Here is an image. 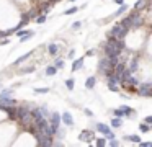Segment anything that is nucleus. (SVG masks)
Instances as JSON below:
<instances>
[{"mask_svg": "<svg viewBox=\"0 0 152 147\" xmlns=\"http://www.w3.org/2000/svg\"><path fill=\"white\" fill-rule=\"evenodd\" d=\"M126 33H128V28H126V26H123L121 23H118V25H115L111 29H110L108 38H113V39H124Z\"/></svg>", "mask_w": 152, "mask_h": 147, "instance_id": "nucleus-1", "label": "nucleus"}, {"mask_svg": "<svg viewBox=\"0 0 152 147\" xmlns=\"http://www.w3.org/2000/svg\"><path fill=\"white\" fill-rule=\"evenodd\" d=\"M98 70L102 72V74H105L106 77H110V75L113 74V67H111V64H110L108 56H106V57H103V59H100V62H98Z\"/></svg>", "mask_w": 152, "mask_h": 147, "instance_id": "nucleus-2", "label": "nucleus"}, {"mask_svg": "<svg viewBox=\"0 0 152 147\" xmlns=\"http://www.w3.org/2000/svg\"><path fill=\"white\" fill-rule=\"evenodd\" d=\"M151 88H152L151 82H145V83L139 85V88H137V93L141 95V97H151V95H152Z\"/></svg>", "mask_w": 152, "mask_h": 147, "instance_id": "nucleus-3", "label": "nucleus"}, {"mask_svg": "<svg viewBox=\"0 0 152 147\" xmlns=\"http://www.w3.org/2000/svg\"><path fill=\"white\" fill-rule=\"evenodd\" d=\"M48 121H49V124L53 126V129L54 131H57L59 129V124H61V116L57 113H51L49 114V118H48Z\"/></svg>", "mask_w": 152, "mask_h": 147, "instance_id": "nucleus-4", "label": "nucleus"}, {"mask_svg": "<svg viewBox=\"0 0 152 147\" xmlns=\"http://www.w3.org/2000/svg\"><path fill=\"white\" fill-rule=\"evenodd\" d=\"M79 139L82 140V142H90V140L93 139V132L92 131H82V132L79 134Z\"/></svg>", "mask_w": 152, "mask_h": 147, "instance_id": "nucleus-5", "label": "nucleus"}, {"mask_svg": "<svg viewBox=\"0 0 152 147\" xmlns=\"http://www.w3.org/2000/svg\"><path fill=\"white\" fill-rule=\"evenodd\" d=\"M20 119H21V124H31V123H33V116H31V111H26L25 114H21Z\"/></svg>", "mask_w": 152, "mask_h": 147, "instance_id": "nucleus-6", "label": "nucleus"}, {"mask_svg": "<svg viewBox=\"0 0 152 147\" xmlns=\"http://www.w3.org/2000/svg\"><path fill=\"white\" fill-rule=\"evenodd\" d=\"M61 119L64 121V124H66V126H72V124H74V119H72V116H70V113H69V111H66V113H62V116H61Z\"/></svg>", "mask_w": 152, "mask_h": 147, "instance_id": "nucleus-7", "label": "nucleus"}, {"mask_svg": "<svg viewBox=\"0 0 152 147\" xmlns=\"http://www.w3.org/2000/svg\"><path fill=\"white\" fill-rule=\"evenodd\" d=\"M96 129H98V132H102V134H108L110 132V126H106V124H103V123L96 124Z\"/></svg>", "mask_w": 152, "mask_h": 147, "instance_id": "nucleus-8", "label": "nucleus"}, {"mask_svg": "<svg viewBox=\"0 0 152 147\" xmlns=\"http://www.w3.org/2000/svg\"><path fill=\"white\" fill-rule=\"evenodd\" d=\"M0 103H2V105H7V106H12V105H15V100H13V98H10V97L0 98Z\"/></svg>", "mask_w": 152, "mask_h": 147, "instance_id": "nucleus-9", "label": "nucleus"}, {"mask_svg": "<svg viewBox=\"0 0 152 147\" xmlns=\"http://www.w3.org/2000/svg\"><path fill=\"white\" fill-rule=\"evenodd\" d=\"M95 82H96L95 77H88V78L85 80V87H87V88H93V87H95Z\"/></svg>", "mask_w": 152, "mask_h": 147, "instance_id": "nucleus-10", "label": "nucleus"}, {"mask_svg": "<svg viewBox=\"0 0 152 147\" xmlns=\"http://www.w3.org/2000/svg\"><path fill=\"white\" fill-rule=\"evenodd\" d=\"M136 69H137V57H132L131 59V64H129V72L132 74Z\"/></svg>", "mask_w": 152, "mask_h": 147, "instance_id": "nucleus-11", "label": "nucleus"}, {"mask_svg": "<svg viewBox=\"0 0 152 147\" xmlns=\"http://www.w3.org/2000/svg\"><path fill=\"white\" fill-rule=\"evenodd\" d=\"M82 65H83V59H77V61L72 64V70H77V69H80Z\"/></svg>", "mask_w": 152, "mask_h": 147, "instance_id": "nucleus-12", "label": "nucleus"}, {"mask_svg": "<svg viewBox=\"0 0 152 147\" xmlns=\"http://www.w3.org/2000/svg\"><path fill=\"white\" fill-rule=\"evenodd\" d=\"M144 5H145V2H144V0H137V2L134 3V10H137V12H139V10H142V8H144Z\"/></svg>", "mask_w": 152, "mask_h": 147, "instance_id": "nucleus-13", "label": "nucleus"}, {"mask_svg": "<svg viewBox=\"0 0 152 147\" xmlns=\"http://www.w3.org/2000/svg\"><path fill=\"white\" fill-rule=\"evenodd\" d=\"M121 25L123 26H126V28H131V16H126V18L124 20H121Z\"/></svg>", "mask_w": 152, "mask_h": 147, "instance_id": "nucleus-14", "label": "nucleus"}, {"mask_svg": "<svg viewBox=\"0 0 152 147\" xmlns=\"http://www.w3.org/2000/svg\"><path fill=\"white\" fill-rule=\"evenodd\" d=\"M30 56H31V52H26V54H25V56H21V57H20V59H17V61H15V65H18V64H21V62H23V61H26V59H28V57H30Z\"/></svg>", "mask_w": 152, "mask_h": 147, "instance_id": "nucleus-15", "label": "nucleus"}, {"mask_svg": "<svg viewBox=\"0 0 152 147\" xmlns=\"http://www.w3.org/2000/svg\"><path fill=\"white\" fill-rule=\"evenodd\" d=\"M74 85H75V82H74L72 78L66 80V87H67V90H74Z\"/></svg>", "mask_w": 152, "mask_h": 147, "instance_id": "nucleus-16", "label": "nucleus"}, {"mask_svg": "<svg viewBox=\"0 0 152 147\" xmlns=\"http://www.w3.org/2000/svg\"><path fill=\"white\" fill-rule=\"evenodd\" d=\"M126 139H128V140H131V142H136V144H139V142H141V137H139V136H128Z\"/></svg>", "mask_w": 152, "mask_h": 147, "instance_id": "nucleus-17", "label": "nucleus"}, {"mask_svg": "<svg viewBox=\"0 0 152 147\" xmlns=\"http://www.w3.org/2000/svg\"><path fill=\"white\" fill-rule=\"evenodd\" d=\"M139 129H141V132H149V131H151V126H149V124H141Z\"/></svg>", "mask_w": 152, "mask_h": 147, "instance_id": "nucleus-18", "label": "nucleus"}, {"mask_svg": "<svg viewBox=\"0 0 152 147\" xmlns=\"http://www.w3.org/2000/svg\"><path fill=\"white\" fill-rule=\"evenodd\" d=\"M57 72V67H48L46 69V75H54Z\"/></svg>", "mask_w": 152, "mask_h": 147, "instance_id": "nucleus-19", "label": "nucleus"}, {"mask_svg": "<svg viewBox=\"0 0 152 147\" xmlns=\"http://www.w3.org/2000/svg\"><path fill=\"white\" fill-rule=\"evenodd\" d=\"M111 126L113 127H119L121 126V119H119V118H115V119L111 121Z\"/></svg>", "mask_w": 152, "mask_h": 147, "instance_id": "nucleus-20", "label": "nucleus"}, {"mask_svg": "<svg viewBox=\"0 0 152 147\" xmlns=\"http://www.w3.org/2000/svg\"><path fill=\"white\" fill-rule=\"evenodd\" d=\"M57 49H59V48H57V44H51L49 46V54H56V52H57Z\"/></svg>", "mask_w": 152, "mask_h": 147, "instance_id": "nucleus-21", "label": "nucleus"}, {"mask_svg": "<svg viewBox=\"0 0 152 147\" xmlns=\"http://www.w3.org/2000/svg\"><path fill=\"white\" fill-rule=\"evenodd\" d=\"M121 110H123V113H124V114H131L132 111H134L132 108H129V106H121Z\"/></svg>", "mask_w": 152, "mask_h": 147, "instance_id": "nucleus-22", "label": "nucleus"}, {"mask_svg": "<svg viewBox=\"0 0 152 147\" xmlns=\"http://www.w3.org/2000/svg\"><path fill=\"white\" fill-rule=\"evenodd\" d=\"M10 95H12V90H4L0 93V98H7V97H10Z\"/></svg>", "mask_w": 152, "mask_h": 147, "instance_id": "nucleus-23", "label": "nucleus"}, {"mask_svg": "<svg viewBox=\"0 0 152 147\" xmlns=\"http://www.w3.org/2000/svg\"><path fill=\"white\" fill-rule=\"evenodd\" d=\"M77 10H79V7H72V8L66 10V15H72V13H75Z\"/></svg>", "mask_w": 152, "mask_h": 147, "instance_id": "nucleus-24", "label": "nucleus"}, {"mask_svg": "<svg viewBox=\"0 0 152 147\" xmlns=\"http://www.w3.org/2000/svg\"><path fill=\"white\" fill-rule=\"evenodd\" d=\"M124 10H126V5H123V3H121V7L118 8V12H116L115 15H116V16H118V15H121V13H124Z\"/></svg>", "mask_w": 152, "mask_h": 147, "instance_id": "nucleus-25", "label": "nucleus"}, {"mask_svg": "<svg viewBox=\"0 0 152 147\" xmlns=\"http://www.w3.org/2000/svg\"><path fill=\"white\" fill-rule=\"evenodd\" d=\"M44 21H46V15H41V16H38V18H36V23H39V25H41V23H44Z\"/></svg>", "mask_w": 152, "mask_h": 147, "instance_id": "nucleus-26", "label": "nucleus"}, {"mask_svg": "<svg viewBox=\"0 0 152 147\" xmlns=\"http://www.w3.org/2000/svg\"><path fill=\"white\" fill-rule=\"evenodd\" d=\"M123 114H124V113H123V110H121V108H118V110H115V116H116V118H121Z\"/></svg>", "mask_w": 152, "mask_h": 147, "instance_id": "nucleus-27", "label": "nucleus"}, {"mask_svg": "<svg viewBox=\"0 0 152 147\" xmlns=\"http://www.w3.org/2000/svg\"><path fill=\"white\" fill-rule=\"evenodd\" d=\"M105 144H106V139H96V146H98V147L105 146Z\"/></svg>", "mask_w": 152, "mask_h": 147, "instance_id": "nucleus-28", "label": "nucleus"}, {"mask_svg": "<svg viewBox=\"0 0 152 147\" xmlns=\"http://www.w3.org/2000/svg\"><path fill=\"white\" fill-rule=\"evenodd\" d=\"M56 67H57V69H62V67H64V61L57 59V61H56Z\"/></svg>", "mask_w": 152, "mask_h": 147, "instance_id": "nucleus-29", "label": "nucleus"}, {"mask_svg": "<svg viewBox=\"0 0 152 147\" xmlns=\"http://www.w3.org/2000/svg\"><path fill=\"white\" fill-rule=\"evenodd\" d=\"M36 93H48V91H49V88H36Z\"/></svg>", "mask_w": 152, "mask_h": 147, "instance_id": "nucleus-30", "label": "nucleus"}, {"mask_svg": "<svg viewBox=\"0 0 152 147\" xmlns=\"http://www.w3.org/2000/svg\"><path fill=\"white\" fill-rule=\"evenodd\" d=\"M31 70H33V67H28V69H23V70H20V74H30Z\"/></svg>", "mask_w": 152, "mask_h": 147, "instance_id": "nucleus-31", "label": "nucleus"}, {"mask_svg": "<svg viewBox=\"0 0 152 147\" xmlns=\"http://www.w3.org/2000/svg\"><path fill=\"white\" fill-rule=\"evenodd\" d=\"M105 136H106V139H110V140H111V139H115V134H113L111 131H110L108 134H105Z\"/></svg>", "mask_w": 152, "mask_h": 147, "instance_id": "nucleus-32", "label": "nucleus"}, {"mask_svg": "<svg viewBox=\"0 0 152 147\" xmlns=\"http://www.w3.org/2000/svg\"><path fill=\"white\" fill-rule=\"evenodd\" d=\"M142 147H152V142H139Z\"/></svg>", "mask_w": 152, "mask_h": 147, "instance_id": "nucleus-33", "label": "nucleus"}, {"mask_svg": "<svg viewBox=\"0 0 152 147\" xmlns=\"http://www.w3.org/2000/svg\"><path fill=\"white\" fill-rule=\"evenodd\" d=\"M56 132L59 134V137H64V136H66V131H64V129H62V131H59V129H57Z\"/></svg>", "mask_w": 152, "mask_h": 147, "instance_id": "nucleus-34", "label": "nucleus"}, {"mask_svg": "<svg viewBox=\"0 0 152 147\" xmlns=\"http://www.w3.org/2000/svg\"><path fill=\"white\" fill-rule=\"evenodd\" d=\"M110 146H111V147H116V146H118V140L111 139V142H110Z\"/></svg>", "mask_w": 152, "mask_h": 147, "instance_id": "nucleus-35", "label": "nucleus"}, {"mask_svg": "<svg viewBox=\"0 0 152 147\" xmlns=\"http://www.w3.org/2000/svg\"><path fill=\"white\" fill-rule=\"evenodd\" d=\"M72 28H74V29L80 28V23H79V21H75V23H74V25H72Z\"/></svg>", "mask_w": 152, "mask_h": 147, "instance_id": "nucleus-36", "label": "nucleus"}, {"mask_svg": "<svg viewBox=\"0 0 152 147\" xmlns=\"http://www.w3.org/2000/svg\"><path fill=\"white\" fill-rule=\"evenodd\" d=\"M85 114H87V116H93V113L90 110H85Z\"/></svg>", "mask_w": 152, "mask_h": 147, "instance_id": "nucleus-37", "label": "nucleus"}, {"mask_svg": "<svg viewBox=\"0 0 152 147\" xmlns=\"http://www.w3.org/2000/svg\"><path fill=\"white\" fill-rule=\"evenodd\" d=\"M145 123H147V124L152 123V116H147V118H145Z\"/></svg>", "mask_w": 152, "mask_h": 147, "instance_id": "nucleus-38", "label": "nucleus"}, {"mask_svg": "<svg viewBox=\"0 0 152 147\" xmlns=\"http://www.w3.org/2000/svg\"><path fill=\"white\" fill-rule=\"evenodd\" d=\"M115 2L118 3V5H121V3H123V0H115Z\"/></svg>", "mask_w": 152, "mask_h": 147, "instance_id": "nucleus-39", "label": "nucleus"}, {"mask_svg": "<svg viewBox=\"0 0 152 147\" xmlns=\"http://www.w3.org/2000/svg\"><path fill=\"white\" fill-rule=\"evenodd\" d=\"M72 2H74V0H72Z\"/></svg>", "mask_w": 152, "mask_h": 147, "instance_id": "nucleus-40", "label": "nucleus"}]
</instances>
